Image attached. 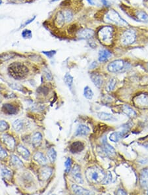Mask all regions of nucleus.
Masks as SVG:
<instances>
[{
    "instance_id": "38",
    "label": "nucleus",
    "mask_w": 148,
    "mask_h": 195,
    "mask_svg": "<svg viewBox=\"0 0 148 195\" xmlns=\"http://www.w3.org/2000/svg\"><path fill=\"white\" fill-rule=\"evenodd\" d=\"M71 163L72 161L71 159L70 158H68L67 159V160L65 161V171L67 173H68L70 171L71 169Z\"/></svg>"
},
{
    "instance_id": "4",
    "label": "nucleus",
    "mask_w": 148,
    "mask_h": 195,
    "mask_svg": "<svg viewBox=\"0 0 148 195\" xmlns=\"http://www.w3.org/2000/svg\"><path fill=\"white\" fill-rule=\"evenodd\" d=\"M104 19L107 23L115 24L116 26L121 27H126L128 26L127 22L120 17L118 12L113 9L107 11L106 13L105 14Z\"/></svg>"
},
{
    "instance_id": "22",
    "label": "nucleus",
    "mask_w": 148,
    "mask_h": 195,
    "mask_svg": "<svg viewBox=\"0 0 148 195\" xmlns=\"http://www.w3.org/2000/svg\"><path fill=\"white\" fill-rule=\"evenodd\" d=\"M42 141V135L40 132H36L32 137L31 142L34 148L38 147L41 143Z\"/></svg>"
},
{
    "instance_id": "50",
    "label": "nucleus",
    "mask_w": 148,
    "mask_h": 195,
    "mask_svg": "<svg viewBox=\"0 0 148 195\" xmlns=\"http://www.w3.org/2000/svg\"><path fill=\"white\" fill-rule=\"evenodd\" d=\"M2 0H0V5H2Z\"/></svg>"
},
{
    "instance_id": "2",
    "label": "nucleus",
    "mask_w": 148,
    "mask_h": 195,
    "mask_svg": "<svg viewBox=\"0 0 148 195\" xmlns=\"http://www.w3.org/2000/svg\"><path fill=\"white\" fill-rule=\"evenodd\" d=\"M104 171L98 166L89 167L86 171V177L89 183L92 184H99L105 178Z\"/></svg>"
},
{
    "instance_id": "1",
    "label": "nucleus",
    "mask_w": 148,
    "mask_h": 195,
    "mask_svg": "<svg viewBox=\"0 0 148 195\" xmlns=\"http://www.w3.org/2000/svg\"><path fill=\"white\" fill-rule=\"evenodd\" d=\"M115 35V29L112 26H103L97 32L99 41L104 46H111L113 42Z\"/></svg>"
},
{
    "instance_id": "19",
    "label": "nucleus",
    "mask_w": 148,
    "mask_h": 195,
    "mask_svg": "<svg viewBox=\"0 0 148 195\" xmlns=\"http://www.w3.org/2000/svg\"><path fill=\"white\" fill-rule=\"evenodd\" d=\"M89 132H90V129L87 126L84 125V124H81L78 126L75 135V136H86Z\"/></svg>"
},
{
    "instance_id": "9",
    "label": "nucleus",
    "mask_w": 148,
    "mask_h": 195,
    "mask_svg": "<svg viewBox=\"0 0 148 195\" xmlns=\"http://www.w3.org/2000/svg\"><path fill=\"white\" fill-rule=\"evenodd\" d=\"M53 173V170L49 167H43L38 170V178L41 181L49 180Z\"/></svg>"
},
{
    "instance_id": "32",
    "label": "nucleus",
    "mask_w": 148,
    "mask_h": 195,
    "mask_svg": "<svg viewBox=\"0 0 148 195\" xmlns=\"http://www.w3.org/2000/svg\"><path fill=\"white\" fill-rule=\"evenodd\" d=\"M47 156H48L51 162H54L57 158V152L54 148L51 147L47 150Z\"/></svg>"
},
{
    "instance_id": "31",
    "label": "nucleus",
    "mask_w": 148,
    "mask_h": 195,
    "mask_svg": "<svg viewBox=\"0 0 148 195\" xmlns=\"http://www.w3.org/2000/svg\"><path fill=\"white\" fill-rule=\"evenodd\" d=\"M63 12L65 16L66 23H70V22H71L74 17V14L72 11L69 9H66V10H63Z\"/></svg>"
},
{
    "instance_id": "51",
    "label": "nucleus",
    "mask_w": 148,
    "mask_h": 195,
    "mask_svg": "<svg viewBox=\"0 0 148 195\" xmlns=\"http://www.w3.org/2000/svg\"><path fill=\"white\" fill-rule=\"evenodd\" d=\"M147 70H148V64H147Z\"/></svg>"
},
{
    "instance_id": "30",
    "label": "nucleus",
    "mask_w": 148,
    "mask_h": 195,
    "mask_svg": "<svg viewBox=\"0 0 148 195\" xmlns=\"http://www.w3.org/2000/svg\"><path fill=\"white\" fill-rule=\"evenodd\" d=\"M64 82L65 83V84L69 88V89L71 90L72 89V87L73 85V77L72 76L67 73L64 77Z\"/></svg>"
},
{
    "instance_id": "15",
    "label": "nucleus",
    "mask_w": 148,
    "mask_h": 195,
    "mask_svg": "<svg viewBox=\"0 0 148 195\" xmlns=\"http://www.w3.org/2000/svg\"><path fill=\"white\" fill-rule=\"evenodd\" d=\"M103 153L105 154V155L111 158L113 157L116 154V152L115 149L112 147L111 145H110L107 143V141H103Z\"/></svg>"
},
{
    "instance_id": "33",
    "label": "nucleus",
    "mask_w": 148,
    "mask_h": 195,
    "mask_svg": "<svg viewBox=\"0 0 148 195\" xmlns=\"http://www.w3.org/2000/svg\"><path fill=\"white\" fill-rule=\"evenodd\" d=\"M84 95L87 99L91 100L94 97V92L90 88H89L88 86H86L84 88Z\"/></svg>"
},
{
    "instance_id": "16",
    "label": "nucleus",
    "mask_w": 148,
    "mask_h": 195,
    "mask_svg": "<svg viewBox=\"0 0 148 195\" xmlns=\"http://www.w3.org/2000/svg\"><path fill=\"white\" fill-rule=\"evenodd\" d=\"M112 56V53L110 51L108 50H100L99 52V55H98V59L99 61L101 63H104L107 61L110 57Z\"/></svg>"
},
{
    "instance_id": "34",
    "label": "nucleus",
    "mask_w": 148,
    "mask_h": 195,
    "mask_svg": "<svg viewBox=\"0 0 148 195\" xmlns=\"http://www.w3.org/2000/svg\"><path fill=\"white\" fill-rule=\"evenodd\" d=\"M116 83H117V82H116V80L115 78H111L107 84L105 89H106V91L108 92L113 91L116 85Z\"/></svg>"
},
{
    "instance_id": "42",
    "label": "nucleus",
    "mask_w": 148,
    "mask_h": 195,
    "mask_svg": "<svg viewBox=\"0 0 148 195\" xmlns=\"http://www.w3.org/2000/svg\"><path fill=\"white\" fill-rule=\"evenodd\" d=\"M36 16H34V17H33V18H31V19H28V20H27L26 21H25V23L23 24V25H21V26H20V28H23V27H25V26H26L27 25H28V24H30V23H33V22L35 20V19H36Z\"/></svg>"
},
{
    "instance_id": "28",
    "label": "nucleus",
    "mask_w": 148,
    "mask_h": 195,
    "mask_svg": "<svg viewBox=\"0 0 148 195\" xmlns=\"http://www.w3.org/2000/svg\"><path fill=\"white\" fill-rule=\"evenodd\" d=\"M124 135V132H113L110 135L109 139L111 141L114 143H117L119 141L123 138V137Z\"/></svg>"
},
{
    "instance_id": "40",
    "label": "nucleus",
    "mask_w": 148,
    "mask_h": 195,
    "mask_svg": "<svg viewBox=\"0 0 148 195\" xmlns=\"http://www.w3.org/2000/svg\"><path fill=\"white\" fill-rule=\"evenodd\" d=\"M42 53H43L44 55H46L48 58H51L53 57H54L57 51L55 50H51V51H42Z\"/></svg>"
},
{
    "instance_id": "37",
    "label": "nucleus",
    "mask_w": 148,
    "mask_h": 195,
    "mask_svg": "<svg viewBox=\"0 0 148 195\" xmlns=\"http://www.w3.org/2000/svg\"><path fill=\"white\" fill-rule=\"evenodd\" d=\"M9 128L8 124L3 120H0V132H3Z\"/></svg>"
},
{
    "instance_id": "43",
    "label": "nucleus",
    "mask_w": 148,
    "mask_h": 195,
    "mask_svg": "<svg viewBox=\"0 0 148 195\" xmlns=\"http://www.w3.org/2000/svg\"><path fill=\"white\" fill-rule=\"evenodd\" d=\"M77 27L76 26V24H73L71 25L69 28H68V32H70V33H73L75 32H77Z\"/></svg>"
},
{
    "instance_id": "44",
    "label": "nucleus",
    "mask_w": 148,
    "mask_h": 195,
    "mask_svg": "<svg viewBox=\"0 0 148 195\" xmlns=\"http://www.w3.org/2000/svg\"><path fill=\"white\" fill-rule=\"evenodd\" d=\"M45 75H46V77L47 78V80H51L53 77H52V74L50 73V72H48L47 71L45 72Z\"/></svg>"
},
{
    "instance_id": "49",
    "label": "nucleus",
    "mask_w": 148,
    "mask_h": 195,
    "mask_svg": "<svg viewBox=\"0 0 148 195\" xmlns=\"http://www.w3.org/2000/svg\"><path fill=\"white\" fill-rule=\"evenodd\" d=\"M57 1H59V0H51V1L50 2L51 3H53V2H56Z\"/></svg>"
},
{
    "instance_id": "48",
    "label": "nucleus",
    "mask_w": 148,
    "mask_h": 195,
    "mask_svg": "<svg viewBox=\"0 0 148 195\" xmlns=\"http://www.w3.org/2000/svg\"><path fill=\"white\" fill-rule=\"evenodd\" d=\"M87 2H88V3L89 5H95V2H94V0H87Z\"/></svg>"
},
{
    "instance_id": "52",
    "label": "nucleus",
    "mask_w": 148,
    "mask_h": 195,
    "mask_svg": "<svg viewBox=\"0 0 148 195\" xmlns=\"http://www.w3.org/2000/svg\"><path fill=\"white\" fill-rule=\"evenodd\" d=\"M147 194H148V190H147Z\"/></svg>"
},
{
    "instance_id": "25",
    "label": "nucleus",
    "mask_w": 148,
    "mask_h": 195,
    "mask_svg": "<svg viewBox=\"0 0 148 195\" xmlns=\"http://www.w3.org/2000/svg\"><path fill=\"white\" fill-rule=\"evenodd\" d=\"M17 151L24 159H25V160L29 159L30 156V153L29 150L26 148H25L24 146L21 145H18V147H17Z\"/></svg>"
},
{
    "instance_id": "18",
    "label": "nucleus",
    "mask_w": 148,
    "mask_h": 195,
    "mask_svg": "<svg viewBox=\"0 0 148 195\" xmlns=\"http://www.w3.org/2000/svg\"><path fill=\"white\" fill-rule=\"evenodd\" d=\"M84 146L82 142L76 141L71 144V145L70 146L69 150L71 151V153L73 154H76L81 153V152H82L84 150Z\"/></svg>"
},
{
    "instance_id": "14",
    "label": "nucleus",
    "mask_w": 148,
    "mask_h": 195,
    "mask_svg": "<svg viewBox=\"0 0 148 195\" xmlns=\"http://www.w3.org/2000/svg\"><path fill=\"white\" fill-rule=\"evenodd\" d=\"M2 140L5 145L9 149L13 150L15 147V141L14 138L8 134H4L3 135Z\"/></svg>"
},
{
    "instance_id": "39",
    "label": "nucleus",
    "mask_w": 148,
    "mask_h": 195,
    "mask_svg": "<svg viewBox=\"0 0 148 195\" xmlns=\"http://www.w3.org/2000/svg\"><path fill=\"white\" fill-rule=\"evenodd\" d=\"M111 181H112V176L111 174V173L109 172L107 173V175L105 176V178L104 181H103V183L104 185H108V184H109Z\"/></svg>"
},
{
    "instance_id": "27",
    "label": "nucleus",
    "mask_w": 148,
    "mask_h": 195,
    "mask_svg": "<svg viewBox=\"0 0 148 195\" xmlns=\"http://www.w3.org/2000/svg\"><path fill=\"white\" fill-rule=\"evenodd\" d=\"M2 110L7 115H15L17 113V108L11 104H5L2 107Z\"/></svg>"
},
{
    "instance_id": "23",
    "label": "nucleus",
    "mask_w": 148,
    "mask_h": 195,
    "mask_svg": "<svg viewBox=\"0 0 148 195\" xmlns=\"http://www.w3.org/2000/svg\"><path fill=\"white\" fill-rule=\"evenodd\" d=\"M34 160L40 165L45 166L47 164V159L41 152H37L34 155Z\"/></svg>"
},
{
    "instance_id": "36",
    "label": "nucleus",
    "mask_w": 148,
    "mask_h": 195,
    "mask_svg": "<svg viewBox=\"0 0 148 195\" xmlns=\"http://www.w3.org/2000/svg\"><path fill=\"white\" fill-rule=\"evenodd\" d=\"M2 172L3 176L7 179H10L11 177L12 176V171L6 168V167H3L2 169Z\"/></svg>"
},
{
    "instance_id": "26",
    "label": "nucleus",
    "mask_w": 148,
    "mask_h": 195,
    "mask_svg": "<svg viewBox=\"0 0 148 195\" xmlns=\"http://www.w3.org/2000/svg\"><path fill=\"white\" fill-rule=\"evenodd\" d=\"M71 188H72V192L76 194H91V192L87 190V189L84 188L82 187L78 186L77 185H75V184L72 185Z\"/></svg>"
},
{
    "instance_id": "6",
    "label": "nucleus",
    "mask_w": 148,
    "mask_h": 195,
    "mask_svg": "<svg viewBox=\"0 0 148 195\" xmlns=\"http://www.w3.org/2000/svg\"><path fill=\"white\" fill-rule=\"evenodd\" d=\"M130 64L126 63L123 60L118 59L110 63L107 66V70L109 72L112 73L121 72L124 71V69L128 68Z\"/></svg>"
},
{
    "instance_id": "46",
    "label": "nucleus",
    "mask_w": 148,
    "mask_h": 195,
    "mask_svg": "<svg viewBox=\"0 0 148 195\" xmlns=\"http://www.w3.org/2000/svg\"><path fill=\"white\" fill-rule=\"evenodd\" d=\"M97 63L96 62H93L92 64H91V67H90V68H91V69H93V68H96V67H97Z\"/></svg>"
},
{
    "instance_id": "7",
    "label": "nucleus",
    "mask_w": 148,
    "mask_h": 195,
    "mask_svg": "<svg viewBox=\"0 0 148 195\" xmlns=\"http://www.w3.org/2000/svg\"><path fill=\"white\" fill-rule=\"evenodd\" d=\"M134 105L140 108H148V93H142L134 99Z\"/></svg>"
},
{
    "instance_id": "35",
    "label": "nucleus",
    "mask_w": 148,
    "mask_h": 195,
    "mask_svg": "<svg viewBox=\"0 0 148 195\" xmlns=\"http://www.w3.org/2000/svg\"><path fill=\"white\" fill-rule=\"evenodd\" d=\"M21 35H22V37L24 39H30L33 37L32 31L28 29H24V30H23Z\"/></svg>"
},
{
    "instance_id": "17",
    "label": "nucleus",
    "mask_w": 148,
    "mask_h": 195,
    "mask_svg": "<svg viewBox=\"0 0 148 195\" xmlns=\"http://www.w3.org/2000/svg\"><path fill=\"white\" fill-rule=\"evenodd\" d=\"M65 22V19L64 14H63V11H58L55 15V23L56 26L59 28H61L63 26H64Z\"/></svg>"
},
{
    "instance_id": "3",
    "label": "nucleus",
    "mask_w": 148,
    "mask_h": 195,
    "mask_svg": "<svg viewBox=\"0 0 148 195\" xmlns=\"http://www.w3.org/2000/svg\"><path fill=\"white\" fill-rule=\"evenodd\" d=\"M8 72L11 76L15 80H22L28 73V69L21 63L15 62L9 65Z\"/></svg>"
},
{
    "instance_id": "8",
    "label": "nucleus",
    "mask_w": 148,
    "mask_h": 195,
    "mask_svg": "<svg viewBox=\"0 0 148 195\" xmlns=\"http://www.w3.org/2000/svg\"><path fill=\"white\" fill-rule=\"evenodd\" d=\"M96 32L90 28H81L76 32V36L80 40H89L93 37Z\"/></svg>"
},
{
    "instance_id": "20",
    "label": "nucleus",
    "mask_w": 148,
    "mask_h": 195,
    "mask_svg": "<svg viewBox=\"0 0 148 195\" xmlns=\"http://www.w3.org/2000/svg\"><path fill=\"white\" fill-rule=\"evenodd\" d=\"M26 127V122L21 119H17L13 122V128L16 132H20L21 131H23Z\"/></svg>"
},
{
    "instance_id": "41",
    "label": "nucleus",
    "mask_w": 148,
    "mask_h": 195,
    "mask_svg": "<svg viewBox=\"0 0 148 195\" xmlns=\"http://www.w3.org/2000/svg\"><path fill=\"white\" fill-rule=\"evenodd\" d=\"M7 156V154L6 150H5L4 149H3L1 145H0V158L3 159Z\"/></svg>"
},
{
    "instance_id": "13",
    "label": "nucleus",
    "mask_w": 148,
    "mask_h": 195,
    "mask_svg": "<svg viewBox=\"0 0 148 195\" xmlns=\"http://www.w3.org/2000/svg\"><path fill=\"white\" fill-rule=\"evenodd\" d=\"M134 18L136 20H138L141 23H148V14L144 11L137 10L134 13Z\"/></svg>"
},
{
    "instance_id": "11",
    "label": "nucleus",
    "mask_w": 148,
    "mask_h": 195,
    "mask_svg": "<svg viewBox=\"0 0 148 195\" xmlns=\"http://www.w3.org/2000/svg\"><path fill=\"white\" fill-rule=\"evenodd\" d=\"M140 184L145 190H148V167L144 168L140 173Z\"/></svg>"
},
{
    "instance_id": "12",
    "label": "nucleus",
    "mask_w": 148,
    "mask_h": 195,
    "mask_svg": "<svg viewBox=\"0 0 148 195\" xmlns=\"http://www.w3.org/2000/svg\"><path fill=\"white\" fill-rule=\"evenodd\" d=\"M90 78L92 82L98 88H100L103 84V78L102 75L97 72H93L90 74Z\"/></svg>"
},
{
    "instance_id": "21",
    "label": "nucleus",
    "mask_w": 148,
    "mask_h": 195,
    "mask_svg": "<svg viewBox=\"0 0 148 195\" xmlns=\"http://www.w3.org/2000/svg\"><path fill=\"white\" fill-rule=\"evenodd\" d=\"M98 117L99 119L104 121H108V122H116L117 120V119L116 118L111 114H109L106 112H99L98 114Z\"/></svg>"
},
{
    "instance_id": "47",
    "label": "nucleus",
    "mask_w": 148,
    "mask_h": 195,
    "mask_svg": "<svg viewBox=\"0 0 148 195\" xmlns=\"http://www.w3.org/2000/svg\"><path fill=\"white\" fill-rule=\"evenodd\" d=\"M101 2H102V3L105 5V6H109V2L107 1V0H101Z\"/></svg>"
},
{
    "instance_id": "45",
    "label": "nucleus",
    "mask_w": 148,
    "mask_h": 195,
    "mask_svg": "<svg viewBox=\"0 0 148 195\" xmlns=\"http://www.w3.org/2000/svg\"><path fill=\"white\" fill-rule=\"evenodd\" d=\"M117 194H126L127 193H126L123 190V189L120 188V189H119L118 191L117 192Z\"/></svg>"
},
{
    "instance_id": "29",
    "label": "nucleus",
    "mask_w": 148,
    "mask_h": 195,
    "mask_svg": "<svg viewBox=\"0 0 148 195\" xmlns=\"http://www.w3.org/2000/svg\"><path fill=\"white\" fill-rule=\"evenodd\" d=\"M11 162L12 164L15 167H17V168H20V167H23V162L15 155H12L11 157Z\"/></svg>"
},
{
    "instance_id": "24",
    "label": "nucleus",
    "mask_w": 148,
    "mask_h": 195,
    "mask_svg": "<svg viewBox=\"0 0 148 195\" xmlns=\"http://www.w3.org/2000/svg\"><path fill=\"white\" fill-rule=\"evenodd\" d=\"M122 110L126 115H127L130 118H134L137 116V114L135 110L128 105H124L122 106Z\"/></svg>"
},
{
    "instance_id": "10",
    "label": "nucleus",
    "mask_w": 148,
    "mask_h": 195,
    "mask_svg": "<svg viewBox=\"0 0 148 195\" xmlns=\"http://www.w3.org/2000/svg\"><path fill=\"white\" fill-rule=\"evenodd\" d=\"M72 177L74 180H75L76 183L78 184H83L84 180L82 178V176L81 173V167L78 165L76 164L72 170L71 171Z\"/></svg>"
},
{
    "instance_id": "5",
    "label": "nucleus",
    "mask_w": 148,
    "mask_h": 195,
    "mask_svg": "<svg viewBox=\"0 0 148 195\" xmlns=\"http://www.w3.org/2000/svg\"><path fill=\"white\" fill-rule=\"evenodd\" d=\"M136 32L133 29H126L122 32L120 36V41L123 46L133 44L136 40Z\"/></svg>"
}]
</instances>
